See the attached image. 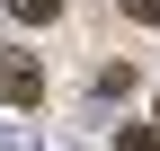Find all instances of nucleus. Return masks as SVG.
<instances>
[{
	"instance_id": "2",
	"label": "nucleus",
	"mask_w": 160,
	"mask_h": 151,
	"mask_svg": "<svg viewBox=\"0 0 160 151\" xmlns=\"http://www.w3.org/2000/svg\"><path fill=\"white\" fill-rule=\"evenodd\" d=\"M116 151H160V124H125V134H116Z\"/></svg>"
},
{
	"instance_id": "3",
	"label": "nucleus",
	"mask_w": 160,
	"mask_h": 151,
	"mask_svg": "<svg viewBox=\"0 0 160 151\" xmlns=\"http://www.w3.org/2000/svg\"><path fill=\"white\" fill-rule=\"evenodd\" d=\"M53 9H62V0H9V18H27V27H45Z\"/></svg>"
},
{
	"instance_id": "1",
	"label": "nucleus",
	"mask_w": 160,
	"mask_h": 151,
	"mask_svg": "<svg viewBox=\"0 0 160 151\" xmlns=\"http://www.w3.org/2000/svg\"><path fill=\"white\" fill-rule=\"evenodd\" d=\"M0 98H9V107H36V98H45V71H36V62H0Z\"/></svg>"
},
{
	"instance_id": "4",
	"label": "nucleus",
	"mask_w": 160,
	"mask_h": 151,
	"mask_svg": "<svg viewBox=\"0 0 160 151\" xmlns=\"http://www.w3.org/2000/svg\"><path fill=\"white\" fill-rule=\"evenodd\" d=\"M125 18L133 27H160V0H125Z\"/></svg>"
}]
</instances>
